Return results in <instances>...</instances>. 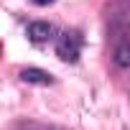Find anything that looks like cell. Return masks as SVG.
Masks as SVG:
<instances>
[{
    "label": "cell",
    "mask_w": 130,
    "mask_h": 130,
    "mask_svg": "<svg viewBox=\"0 0 130 130\" xmlns=\"http://www.w3.org/2000/svg\"><path fill=\"white\" fill-rule=\"evenodd\" d=\"M115 64L120 69H127L130 67V51H127V43H120L117 51H115Z\"/></svg>",
    "instance_id": "obj_4"
},
{
    "label": "cell",
    "mask_w": 130,
    "mask_h": 130,
    "mask_svg": "<svg viewBox=\"0 0 130 130\" xmlns=\"http://www.w3.org/2000/svg\"><path fill=\"white\" fill-rule=\"evenodd\" d=\"M21 79L26 84H41V87H48L54 84V77L43 69H36V67H28V69H21Z\"/></svg>",
    "instance_id": "obj_2"
},
{
    "label": "cell",
    "mask_w": 130,
    "mask_h": 130,
    "mask_svg": "<svg viewBox=\"0 0 130 130\" xmlns=\"http://www.w3.org/2000/svg\"><path fill=\"white\" fill-rule=\"evenodd\" d=\"M28 38L31 41H36V43H43V41H48L51 38V33H54V28H51V23H46V21H36V23H31L28 26Z\"/></svg>",
    "instance_id": "obj_3"
},
{
    "label": "cell",
    "mask_w": 130,
    "mask_h": 130,
    "mask_svg": "<svg viewBox=\"0 0 130 130\" xmlns=\"http://www.w3.org/2000/svg\"><path fill=\"white\" fill-rule=\"evenodd\" d=\"M79 51H82V38L74 31H64L56 38V56L61 61H77L79 59Z\"/></svg>",
    "instance_id": "obj_1"
},
{
    "label": "cell",
    "mask_w": 130,
    "mask_h": 130,
    "mask_svg": "<svg viewBox=\"0 0 130 130\" xmlns=\"http://www.w3.org/2000/svg\"><path fill=\"white\" fill-rule=\"evenodd\" d=\"M31 3H36V5H51V3H56V0H31Z\"/></svg>",
    "instance_id": "obj_5"
}]
</instances>
